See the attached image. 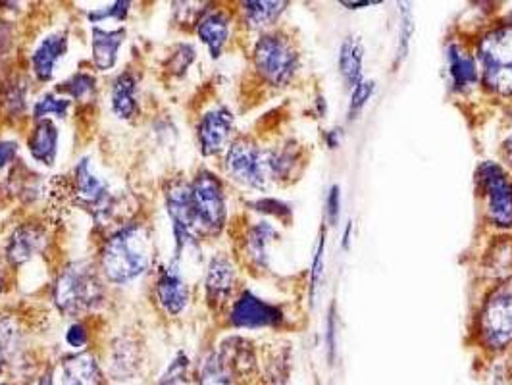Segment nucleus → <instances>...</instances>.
<instances>
[{"label":"nucleus","instance_id":"28","mask_svg":"<svg viewBox=\"0 0 512 385\" xmlns=\"http://www.w3.org/2000/svg\"><path fill=\"white\" fill-rule=\"evenodd\" d=\"M199 385H237L228 364L220 357L218 349L208 351L197 368Z\"/></svg>","mask_w":512,"mask_h":385},{"label":"nucleus","instance_id":"27","mask_svg":"<svg viewBox=\"0 0 512 385\" xmlns=\"http://www.w3.org/2000/svg\"><path fill=\"white\" fill-rule=\"evenodd\" d=\"M97 91H99L97 77L85 70H79L76 74L66 77L54 87V93L70 99L72 103L79 104L93 103L97 99Z\"/></svg>","mask_w":512,"mask_h":385},{"label":"nucleus","instance_id":"4","mask_svg":"<svg viewBox=\"0 0 512 385\" xmlns=\"http://www.w3.org/2000/svg\"><path fill=\"white\" fill-rule=\"evenodd\" d=\"M189 187L193 214L201 237L222 235L228 226V195L224 181L212 170L201 168L189 181Z\"/></svg>","mask_w":512,"mask_h":385},{"label":"nucleus","instance_id":"48","mask_svg":"<svg viewBox=\"0 0 512 385\" xmlns=\"http://www.w3.org/2000/svg\"><path fill=\"white\" fill-rule=\"evenodd\" d=\"M509 24H511V26H512V10H511V14H509Z\"/></svg>","mask_w":512,"mask_h":385},{"label":"nucleus","instance_id":"49","mask_svg":"<svg viewBox=\"0 0 512 385\" xmlns=\"http://www.w3.org/2000/svg\"><path fill=\"white\" fill-rule=\"evenodd\" d=\"M158 385H185V384H158Z\"/></svg>","mask_w":512,"mask_h":385},{"label":"nucleus","instance_id":"16","mask_svg":"<svg viewBox=\"0 0 512 385\" xmlns=\"http://www.w3.org/2000/svg\"><path fill=\"white\" fill-rule=\"evenodd\" d=\"M476 60L482 70H512V26L491 27L478 39Z\"/></svg>","mask_w":512,"mask_h":385},{"label":"nucleus","instance_id":"1","mask_svg":"<svg viewBox=\"0 0 512 385\" xmlns=\"http://www.w3.org/2000/svg\"><path fill=\"white\" fill-rule=\"evenodd\" d=\"M153 235L143 222H126L110 231L99 255L104 282L129 285L143 278L153 266Z\"/></svg>","mask_w":512,"mask_h":385},{"label":"nucleus","instance_id":"50","mask_svg":"<svg viewBox=\"0 0 512 385\" xmlns=\"http://www.w3.org/2000/svg\"><path fill=\"white\" fill-rule=\"evenodd\" d=\"M0 385H10V384H0Z\"/></svg>","mask_w":512,"mask_h":385},{"label":"nucleus","instance_id":"45","mask_svg":"<svg viewBox=\"0 0 512 385\" xmlns=\"http://www.w3.org/2000/svg\"><path fill=\"white\" fill-rule=\"evenodd\" d=\"M501 151H503V158H505V162L509 164L512 168V133L503 141V147H501Z\"/></svg>","mask_w":512,"mask_h":385},{"label":"nucleus","instance_id":"34","mask_svg":"<svg viewBox=\"0 0 512 385\" xmlns=\"http://www.w3.org/2000/svg\"><path fill=\"white\" fill-rule=\"evenodd\" d=\"M376 91V81L372 79H362L355 89H351V101H349V120L355 122L370 103L372 95Z\"/></svg>","mask_w":512,"mask_h":385},{"label":"nucleus","instance_id":"33","mask_svg":"<svg viewBox=\"0 0 512 385\" xmlns=\"http://www.w3.org/2000/svg\"><path fill=\"white\" fill-rule=\"evenodd\" d=\"M324 264H326V228L320 230L318 235V245L312 257V264H310V280H308V289H310V303L316 301L318 295V287L322 282L324 276Z\"/></svg>","mask_w":512,"mask_h":385},{"label":"nucleus","instance_id":"11","mask_svg":"<svg viewBox=\"0 0 512 385\" xmlns=\"http://www.w3.org/2000/svg\"><path fill=\"white\" fill-rule=\"evenodd\" d=\"M154 299L166 316L178 318L191 303V285L183 272V258L172 255L154 280Z\"/></svg>","mask_w":512,"mask_h":385},{"label":"nucleus","instance_id":"9","mask_svg":"<svg viewBox=\"0 0 512 385\" xmlns=\"http://www.w3.org/2000/svg\"><path fill=\"white\" fill-rule=\"evenodd\" d=\"M480 341L491 353L505 351L512 343V278L499 285L480 312Z\"/></svg>","mask_w":512,"mask_h":385},{"label":"nucleus","instance_id":"42","mask_svg":"<svg viewBox=\"0 0 512 385\" xmlns=\"http://www.w3.org/2000/svg\"><path fill=\"white\" fill-rule=\"evenodd\" d=\"M341 214V187L332 185L326 197V216H328V224L335 226Z\"/></svg>","mask_w":512,"mask_h":385},{"label":"nucleus","instance_id":"39","mask_svg":"<svg viewBox=\"0 0 512 385\" xmlns=\"http://www.w3.org/2000/svg\"><path fill=\"white\" fill-rule=\"evenodd\" d=\"M89 328L81 322V320H76L70 328H68V332L64 335V339H66V343L76 351V353H83L85 349H87V345H89Z\"/></svg>","mask_w":512,"mask_h":385},{"label":"nucleus","instance_id":"22","mask_svg":"<svg viewBox=\"0 0 512 385\" xmlns=\"http://www.w3.org/2000/svg\"><path fill=\"white\" fill-rule=\"evenodd\" d=\"M110 108L118 120L131 122L139 114V79L124 70L110 85Z\"/></svg>","mask_w":512,"mask_h":385},{"label":"nucleus","instance_id":"12","mask_svg":"<svg viewBox=\"0 0 512 385\" xmlns=\"http://www.w3.org/2000/svg\"><path fill=\"white\" fill-rule=\"evenodd\" d=\"M235 133V116L228 106L218 104L208 108L197 122L199 151L206 158L228 151Z\"/></svg>","mask_w":512,"mask_h":385},{"label":"nucleus","instance_id":"20","mask_svg":"<svg viewBox=\"0 0 512 385\" xmlns=\"http://www.w3.org/2000/svg\"><path fill=\"white\" fill-rule=\"evenodd\" d=\"M126 37H128L126 27H116V29L91 27V60L97 72H110L116 68L120 49L126 43Z\"/></svg>","mask_w":512,"mask_h":385},{"label":"nucleus","instance_id":"26","mask_svg":"<svg viewBox=\"0 0 512 385\" xmlns=\"http://www.w3.org/2000/svg\"><path fill=\"white\" fill-rule=\"evenodd\" d=\"M339 74L343 81L355 89L362 77V68H364V45L359 35H347L339 47Z\"/></svg>","mask_w":512,"mask_h":385},{"label":"nucleus","instance_id":"23","mask_svg":"<svg viewBox=\"0 0 512 385\" xmlns=\"http://www.w3.org/2000/svg\"><path fill=\"white\" fill-rule=\"evenodd\" d=\"M58 143H60V129L56 126V122L52 120L33 122V128L27 135V151L35 162L52 168L58 158Z\"/></svg>","mask_w":512,"mask_h":385},{"label":"nucleus","instance_id":"44","mask_svg":"<svg viewBox=\"0 0 512 385\" xmlns=\"http://www.w3.org/2000/svg\"><path fill=\"white\" fill-rule=\"evenodd\" d=\"M339 4L345 6V8H349V10H360V8H366V6H376V4H380V2H378V0H366V2H347V0H341Z\"/></svg>","mask_w":512,"mask_h":385},{"label":"nucleus","instance_id":"21","mask_svg":"<svg viewBox=\"0 0 512 385\" xmlns=\"http://www.w3.org/2000/svg\"><path fill=\"white\" fill-rule=\"evenodd\" d=\"M278 230L274 224L260 220L249 226L243 235V253L249 264L256 270H268L270 266V247L278 239Z\"/></svg>","mask_w":512,"mask_h":385},{"label":"nucleus","instance_id":"36","mask_svg":"<svg viewBox=\"0 0 512 385\" xmlns=\"http://www.w3.org/2000/svg\"><path fill=\"white\" fill-rule=\"evenodd\" d=\"M195 47L189 45V43H180L176 45V49L172 51L170 56V62H168V68L172 74L176 76H183L187 72V68L195 62Z\"/></svg>","mask_w":512,"mask_h":385},{"label":"nucleus","instance_id":"15","mask_svg":"<svg viewBox=\"0 0 512 385\" xmlns=\"http://www.w3.org/2000/svg\"><path fill=\"white\" fill-rule=\"evenodd\" d=\"M70 47V35L66 29L47 33L29 54L31 74L39 83H49L56 76L58 64L66 58Z\"/></svg>","mask_w":512,"mask_h":385},{"label":"nucleus","instance_id":"35","mask_svg":"<svg viewBox=\"0 0 512 385\" xmlns=\"http://www.w3.org/2000/svg\"><path fill=\"white\" fill-rule=\"evenodd\" d=\"M289 370H291V359L289 353H278L274 359L268 362L266 368V378L270 380L272 385L289 384Z\"/></svg>","mask_w":512,"mask_h":385},{"label":"nucleus","instance_id":"41","mask_svg":"<svg viewBox=\"0 0 512 385\" xmlns=\"http://www.w3.org/2000/svg\"><path fill=\"white\" fill-rule=\"evenodd\" d=\"M20 143L16 139H0V174L18 160Z\"/></svg>","mask_w":512,"mask_h":385},{"label":"nucleus","instance_id":"24","mask_svg":"<svg viewBox=\"0 0 512 385\" xmlns=\"http://www.w3.org/2000/svg\"><path fill=\"white\" fill-rule=\"evenodd\" d=\"M241 18L243 24L251 31L266 33L270 27L276 26L282 18L283 12L287 10L289 2H266V0H247L241 2Z\"/></svg>","mask_w":512,"mask_h":385},{"label":"nucleus","instance_id":"10","mask_svg":"<svg viewBox=\"0 0 512 385\" xmlns=\"http://www.w3.org/2000/svg\"><path fill=\"white\" fill-rule=\"evenodd\" d=\"M283 324V308L258 297L251 289H243L228 308V326L233 330H276Z\"/></svg>","mask_w":512,"mask_h":385},{"label":"nucleus","instance_id":"17","mask_svg":"<svg viewBox=\"0 0 512 385\" xmlns=\"http://www.w3.org/2000/svg\"><path fill=\"white\" fill-rule=\"evenodd\" d=\"M193 29L199 41L208 49V54L218 60L230 43L231 14L224 8H203Z\"/></svg>","mask_w":512,"mask_h":385},{"label":"nucleus","instance_id":"38","mask_svg":"<svg viewBox=\"0 0 512 385\" xmlns=\"http://www.w3.org/2000/svg\"><path fill=\"white\" fill-rule=\"evenodd\" d=\"M189 372V359L185 353H178V357L170 362L166 374L160 378V384H183Z\"/></svg>","mask_w":512,"mask_h":385},{"label":"nucleus","instance_id":"46","mask_svg":"<svg viewBox=\"0 0 512 385\" xmlns=\"http://www.w3.org/2000/svg\"><path fill=\"white\" fill-rule=\"evenodd\" d=\"M351 233H353V222H347V228L343 233V241H341V247L347 251L351 247Z\"/></svg>","mask_w":512,"mask_h":385},{"label":"nucleus","instance_id":"31","mask_svg":"<svg viewBox=\"0 0 512 385\" xmlns=\"http://www.w3.org/2000/svg\"><path fill=\"white\" fill-rule=\"evenodd\" d=\"M401 20H399V39H397V52H395V68H399L409 56L410 43L414 35V14L410 4H399Z\"/></svg>","mask_w":512,"mask_h":385},{"label":"nucleus","instance_id":"47","mask_svg":"<svg viewBox=\"0 0 512 385\" xmlns=\"http://www.w3.org/2000/svg\"><path fill=\"white\" fill-rule=\"evenodd\" d=\"M4 287H6V276H4V266H2V262H0V297H2Z\"/></svg>","mask_w":512,"mask_h":385},{"label":"nucleus","instance_id":"29","mask_svg":"<svg viewBox=\"0 0 512 385\" xmlns=\"http://www.w3.org/2000/svg\"><path fill=\"white\" fill-rule=\"evenodd\" d=\"M22 343V328L10 314H0V374L16 357Z\"/></svg>","mask_w":512,"mask_h":385},{"label":"nucleus","instance_id":"6","mask_svg":"<svg viewBox=\"0 0 512 385\" xmlns=\"http://www.w3.org/2000/svg\"><path fill=\"white\" fill-rule=\"evenodd\" d=\"M164 210L172 224L174 235V255L176 257H199L201 251V233L195 222L193 205H191V187L183 178L168 181L164 189Z\"/></svg>","mask_w":512,"mask_h":385},{"label":"nucleus","instance_id":"32","mask_svg":"<svg viewBox=\"0 0 512 385\" xmlns=\"http://www.w3.org/2000/svg\"><path fill=\"white\" fill-rule=\"evenodd\" d=\"M131 6H133V2H129V0H118V2H112V4H108V6H101V8L89 10V12L85 14V18H87V22L93 24V26H99V24H103V22H108V20H116V22L122 24V22L128 20Z\"/></svg>","mask_w":512,"mask_h":385},{"label":"nucleus","instance_id":"13","mask_svg":"<svg viewBox=\"0 0 512 385\" xmlns=\"http://www.w3.org/2000/svg\"><path fill=\"white\" fill-rule=\"evenodd\" d=\"M49 233L37 222L16 226L4 243V260L10 268H20L33 258L45 257L49 249Z\"/></svg>","mask_w":512,"mask_h":385},{"label":"nucleus","instance_id":"43","mask_svg":"<svg viewBox=\"0 0 512 385\" xmlns=\"http://www.w3.org/2000/svg\"><path fill=\"white\" fill-rule=\"evenodd\" d=\"M341 137H343V131L341 129H328L326 131V143L330 149H337L339 143H341Z\"/></svg>","mask_w":512,"mask_h":385},{"label":"nucleus","instance_id":"14","mask_svg":"<svg viewBox=\"0 0 512 385\" xmlns=\"http://www.w3.org/2000/svg\"><path fill=\"white\" fill-rule=\"evenodd\" d=\"M237 287V268L226 253L212 255L205 272L206 305L212 310L230 307Z\"/></svg>","mask_w":512,"mask_h":385},{"label":"nucleus","instance_id":"19","mask_svg":"<svg viewBox=\"0 0 512 385\" xmlns=\"http://www.w3.org/2000/svg\"><path fill=\"white\" fill-rule=\"evenodd\" d=\"M58 376V385H108L101 362L87 351L64 357Z\"/></svg>","mask_w":512,"mask_h":385},{"label":"nucleus","instance_id":"7","mask_svg":"<svg viewBox=\"0 0 512 385\" xmlns=\"http://www.w3.org/2000/svg\"><path fill=\"white\" fill-rule=\"evenodd\" d=\"M224 170L228 178L241 187L266 191L272 180L268 170V149H262L255 139L239 135L224 153Z\"/></svg>","mask_w":512,"mask_h":385},{"label":"nucleus","instance_id":"5","mask_svg":"<svg viewBox=\"0 0 512 385\" xmlns=\"http://www.w3.org/2000/svg\"><path fill=\"white\" fill-rule=\"evenodd\" d=\"M70 199L74 205L87 210L99 226L108 224L118 210L116 193L110 189L108 181L95 174L89 156L79 158L72 170Z\"/></svg>","mask_w":512,"mask_h":385},{"label":"nucleus","instance_id":"40","mask_svg":"<svg viewBox=\"0 0 512 385\" xmlns=\"http://www.w3.org/2000/svg\"><path fill=\"white\" fill-rule=\"evenodd\" d=\"M337 307L332 303V307L328 310V318H326V351H328V359L333 364V360L337 357Z\"/></svg>","mask_w":512,"mask_h":385},{"label":"nucleus","instance_id":"8","mask_svg":"<svg viewBox=\"0 0 512 385\" xmlns=\"http://www.w3.org/2000/svg\"><path fill=\"white\" fill-rule=\"evenodd\" d=\"M476 180L486 203L487 222L499 230H512V178L511 174L493 160L478 166Z\"/></svg>","mask_w":512,"mask_h":385},{"label":"nucleus","instance_id":"30","mask_svg":"<svg viewBox=\"0 0 512 385\" xmlns=\"http://www.w3.org/2000/svg\"><path fill=\"white\" fill-rule=\"evenodd\" d=\"M72 101L49 91L45 95H41L35 103L31 104V120L33 122H41V120H66L70 116L72 110Z\"/></svg>","mask_w":512,"mask_h":385},{"label":"nucleus","instance_id":"25","mask_svg":"<svg viewBox=\"0 0 512 385\" xmlns=\"http://www.w3.org/2000/svg\"><path fill=\"white\" fill-rule=\"evenodd\" d=\"M0 110L4 118L20 120L29 110V81L24 76H10L0 83Z\"/></svg>","mask_w":512,"mask_h":385},{"label":"nucleus","instance_id":"18","mask_svg":"<svg viewBox=\"0 0 512 385\" xmlns=\"http://www.w3.org/2000/svg\"><path fill=\"white\" fill-rule=\"evenodd\" d=\"M449 83L455 93L468 95L480 85V66L472 52L466 51L459 43H449L445 51Z\"/></svg>","mask_w":512,"mask_h":385},{"label":"nucleus","instance_id":"37","mask_svg":"<svg viewBox=\"0 0 512 385\" xmlns=\"http://www.w3.org/2000/svg\"><path fill=\"white\" fill-rule=\"evenodd\" d=\"M251 206L255 208L256 212H262V214H266V216H274V218H278V220H282V222H291L293 210H291V206L287 205V203H283L280 199L264 197V199L253 201Z\"/></svg>","mask_w":512,"mask_h":385},{"label":"nucleus","instance_id":"3","mask_svg":"<svg viewBox=\"0 0 512 385\" xmlns=\"http://www.w3.org/2000/svg\"><path fill=\"white\" fill-rule=\"evenodd\" d=\"M253 66L258 77L274 87L285 89L301 68V54L291 37L282 31L260 33L253 47Z\"/></svg>","mask_w":512,"mask_h":385},{"label":"nucleus","instance_id":"2","mask_svg":"<svg viewBox=\"0 0 512 385\" xmlns=\"http://www.w3.org/2000/svg\"><path fill=\"white\" fill-rule=\"evenodd\" d=\"M104 283L101 270L93 262H68L52 285V303L68 318H83L103 307L106 299Z\"/></svg>","mask_w":512,"mask_h":385}]
</instances>
